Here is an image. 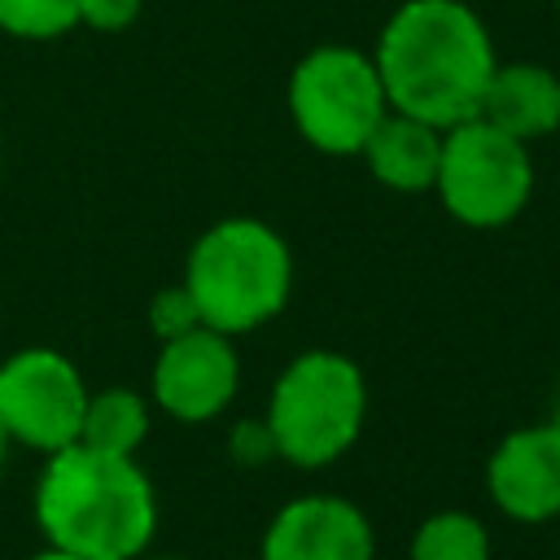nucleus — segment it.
I'll return each instance as SVG.
<instances>
[{
    "label": "nucleus",
    "mask_w": 560,
    "mask_h": 560,
    "mask_svg": "<svg viewBox=\"0 0 560 560\" xmlns=\"http://www.w3.org/2000/svg\"><path fill=\"white\" fill-rule=\"evenodd\" d=\"M389 109L455 127L481 109L499 66L481 13L464 0H402L372 48Z\"/></svg>",
    "instance_id": "1"
},
{
    "label": "nucleus",
    "mask_w": 560,
    "mask_h": 560,
    "mask_svg": "<svg viewBox=\"0 0 560 560\" xmlns=\"http://www.w3.org/2000/svg\"><path fill=\"white\" fill-rule=\"evenodd\" d=\"M411 560H490V534L472 512L442 508L416 525Z\"/></svg>",
    "instance_id": "14"
},
{
    "label": "nucleus",
    "mask_w": 560,
    "mask_h": 560,
    "mask_svg": "<svg viewBox=\"0 0 560 560\" xmlns=\"http://www.w3.org/2000/svg\"><path fill=\"white\" fill-rule=\"evenodd\" d=\"M241 385V354L228 332L192 324L158 346L149 372V402L184 424H206L228 411Z\"/></svg>",
    "instance_id": "8"
},
{
    "label": "nucleus",
    "mask_w": 560,
    "mask_h": 560,
    "mask_svg": "<svg viewBox=\"0 0 560 560\" xmlns=\"http://www.w3.org/2000/svg\"><path fill=\"white\" fill-rule=\"evenodd\" d=\"M258 560H376V534L359 503L341 494H298L267 521Z\"/></svg>",
    "instance_id": "9"
},
{
    "label": "nucleus",
    "mask_w": 560,
    "mask_h": 560,
    "mask_svg": "<svg viewBox=\"0 0 560 560\" xmlns=\"http://www.w3.org/2000/svg\"><path fill=\"white\" fill-rule=\"evenodd\" d=\"M79 26V0H0V31L13 39H57Z\"/></svg>",
    "instance_id": "15"
},
{
    "label": "nucleus",
    "mask_w": 560,
    "mask_h": 560,
    "mask_svg": "<svg viewBox=\"0 0 560 560\" xmlns=\"http://www.w3.org/2000/svg\"><path fill=\"white\" fill-rule=\"evenodd\" d=\"M88 381L61 350L26 346L0 363V424L9 442L31 451H66L79 442Z\"/></svg>",
    "instance_id": "7"
},
{
    "label": "nucleus",
    "mask_w": 560,
    "mask_h": 560,
    "mask_svg": "<svg viewBox=\"0 0 560 560\" xmlns=\"http://www.w3.org/2000/svg\"><path fill=\"white\" fill-rule=\"evenodd\" d=\"M4 455H9V433H4V424H0V468H4Z\"/></svg>",
    "instance_id": "20"
},
{
    "label": "nucleus",
    "mask_w": 560,
    "mask_h": 560,
    "mask_svg": "<svg viewBox=\"0 0 560 560\" xmlns=\"http://www.w3.org/2000/svg\"><path fill=\"white\" fill-rule=\"evenodd\" d=\"M26 560H83V556H70V551H57V547H44V551H35V556H26Z\"/></svg>",
    "instance_id": "19"
},
{
    "label": "nucleus",
    "mask_w": 560,
    "mask_h": 560,
    "mask_svg": "<svg viewBox=\"0 0 560 560\" xmlns=\"http://www.w3.org/2000/svg\"><path fill=\"white\" fill-rule=\"evenodd\" d=\"M551 424H556V429H560V402H556V416H551Z\"/></svg>",
    "instance_id": "21"
},
{
    "label": "nucleus",
    "mask_w": 560,
    "mask_h": 560,
    "mask_svg": "<svg viewBox=\"0 0 560 560\" xmlns=\"http://www.w3.org/2000/svg\"><path fill=\"white\" fill-rule=\"evenodd\" d=\"M153 560H175V556H153Z\"/></svg>",
    "instance_id": "22"
},
{
    "label": "nucleus",
    "mask_w": 560,
    "mask_h": 560,
    "mask_svg": "<svg viewBox=\"0 0 560 560\" xmlns=\"http://www.w3.org/2000/svg\"><path fill=\"white\" fill-rule=\"evenodd\" d=\"M433 192L464 228H503L525 210L534 192L529 144L472 114L442 131Z\"/></svg>",
    "instance_id": "6"
},
{
    "label": "nucleus",
    "mask_w": 560,
    "mask_h": 560,
    "mask_svg": "<svg viewBox=\"0 0 560 560\" xmlns=\"http://www.w3.org/2000/svg\"><path fill=\"white\" fill-rule=\"evenodd\" d=\"M192 324H201V319H197L192 298L184 293V284L162 289V293L149 302V328H153L158 341H166V337H175V332H188Z\"/></svg>",
    "instance_id": "16"
},
{
    "label": "nucleus",
    "mask_w": 560,
    "mask_h": 560,
    "mask_svg": "<svg viewBox=\"0 0 560 560\" xmlns=\"http://www.w3.org/2000/svg\"><path fill=\"white\" fill-rule=\"evenodd\" d=\"M359 158L368 162L376 184L394 192H429L438 179V158H442V127L389 109L376 122V131L363 140Z\"/></svg>",
    "instance_id": "12"
},
{
    "label": "nucleus",
    "mask_w": 560,
    "mask_h": 560,
    "mask_svg": "<svg viewBox=\"0 0 560 560\" xmlns=\"http://www.w3.org/2000/svg\"><path fill=\"white\" fill-rule=\"evenodd\" d=\"M179 284L201 324L241 337L284 311L293 293V254L271 223L232 214L192 241Z\"/></svg>",
    "instance_id": "3"
},
{
    "label": "nucleus",
    "mask_w": 560,
    "mask_h": 560,
    "mask_svg": "<svg viewBox=\"0 0 560 560\" xmlns=\"http://www.w3.org/2000/svg\"><path fill=\"white\" fill-rule=\"evenodd\" d=\"M551 4H556V9H560V0H551Z\"/></svg>",
    "instance_id": "23"
},
{
    "label": "nucleus",
    "mask_w": 560,
    "mask_h": 560,
    "mask_svg": "<svg viewBox=\"0 0 560 560\" xmlns=\"http://www.w3.org/2000/svg\"><path fill=\"white\" fill-rule=\"evenodd\" d=\"M232 455H241V459L276 455V451H271V438H267V424H262V420H245V424H236V433H232Z\"/></svg>",
    "instance_id": "18"
},
{
    "label": "nucleus",
    "mask_w": 560,
    "mask_h": 560,
    "mask_svg": "<svg viewBox=\"0 0 560 560\" xmlns=\"http://www.w3.org/2000/svg\"><path fill=\"white\" fill-rule=\"evenodd\" d=\"M149 398L122 385L96 389L88 394L83 407V424H79V442L92 451H109V455H136L149 438Z\"/></svg>",
    "instance_id": "13"
},
{
    "label": "nucleus",
    "mask_w": 560,
    "mask_h": 560,
    "mask_svg": "<svg viewBox=\"0 0 560 560\" xmlns=\"http://www.w3.org/2000/svg\"><path fill=\"white\" fill-rule=\"evenodd\" d=\"M385 114L389 96L376 61L354 44H319L289 74V118L319 153H359Z\"/></svg>",
    "instance_id": "5"
},
{
    "label": "nucleus",
    "mask_w": 560,
    "mask_h": 560,
    "mask_svg": "<svg viewBox=\"0 0 560 560\" xmlns=\"http://www.w3.org/2000/svg\"><path fill=\"white\" fill-rule=\"evenodd\" d=\"M35 525L57 551L83 560H140L158 534V490L136 455L74 442L52 451L35 481Z\"/></svg>",
    "instance_id": "2"
},
{
    "label": "nucleus",
    "mask_w": 560,
    "mask_h": 560,
    "mask_svg": "<svg viewBox=\"0 0 560 560\" xmlns=\"http://www.w3.org/2000/svg\"><path fill=\"white\" fill-rule=\"evenodd\" d=\"M363 420H368L363 368L341 350H302L280 368L262 424L271 451L284 464L324 468L359 442Z\"/></svg>",
    "instance_id": "4"
},
{
    "label": "nucleus",
    "mask_w": 560,
    "mask_h": 560,
    "mask_svg": "<svg viewBox=\"0 0 560 560\" xmlns=\"http://www.w3.org/2000/svg\"><path fill=\"white\" fill-rule=\"evenodd\" d=\"M140 9H144V0H79V26L118 35V31L136 26Z\"/></svg>",
    "instance_id": "17"
},
{
    "label": "nucleus",
    "mask_w": 560,
    "mask_h": 560,
    "mask_svg": "<svg viewBox=\"0 0 560 560\" xmlns=\"http://www.w3.org/2000/svg\"><path fill=\"white\" fill-rule=\"evenodd\" d=\"M477 114L525 144L542 140L560 131V74L538 61H499Z\"/></svg>",
    "instance_id": "11"
},
{
    "label": "nucleus",
    "mask_w": 560,
    "mask_h": 560,
    "mask_svg": "<svg viewBox=\"0 0 560 560\" xmlns=\"http://www.w3.org/2000/svg\"><path fill=\"white\" fill-rule=\"evenodd\" d=\"M490 503L521 525H542L560 516V429L551 420L521 424L499 438L486 459Z\"/></svg>",
    "instance_id": "10"
}]
</instances>
